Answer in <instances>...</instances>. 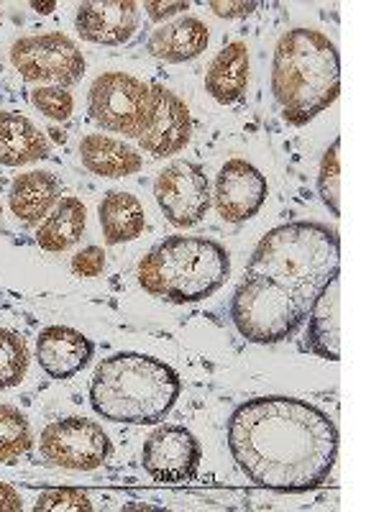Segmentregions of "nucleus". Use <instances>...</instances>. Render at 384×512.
I'll list each match as a JSON object with an SVG mask.
<instances>
[{"label": "nucleus", "instance_id": "obj_1", "mask_svg": "<svg viewBox=\"0 0 384 512\" xmlns=\"http://www.w3.org/2000/svg\"><path fill=\"white\" fill-rule=\"evenodd\" d=\"M228 448L241 472L272 492L300 495L331 477L338 428L313 402L285 395L241 402L228 420Z\"/></svg>", "mask_w": 384, "mask_h": 512}, {"label": "nucleus", "instance_id": "obj_2", "mask_svg": "<svg viewBox=\"0 0 384 512\" xmlns=\"http://www.w3.org/2000/svg\"><path fill=\"white\" fill-rule=\"evenodd\" d=\"M341 267V241L333 228L313 221L277 226L256 244L244 277L282 287L310 310L320 287Z\"/></svg>", "mask_w": 384, "mask_h": 512}, {"label": "nucleus", "instance_id": "obj_3", "mask_svg": "<svg viewBox=\"0 0 384 512\" xmlns=\"http://www.w3.org/2000/svg\"><path fill=\"white\" fill-rule=\"evenodd\" d=\"M272 93L290 126H305L328 111L341 93L336 44L315 29L282 34L274 47Z\"/></svg>", "mask_w": 384, "mask_h": 512}, {"label": "nucleus", "instance_id": "obj_4", "mask_svg": "<svg viewBox=\"0 0 384 512\" xmlns=\"http://www.w3.org/2000/svg\"><path fill=\"white\" fill-rule=\"evenodd\" d=\"M180 390V374L162 359L139 351H118L95 369L90 405L111 423L154 425L175 408Z\"/></svg>", "mask_w": 384, "mask_h": 512}, {"label": "nucleus", "instance_id": "obj_5", "mask_svg": "<svg viewBox=\"0 0 384 512\" xmlns=\"http://www.w3.org/2000/svg\"><path fill=\"white\" fill-rule=\"evenodd\" d=\"M228 274V249L205 236L164 239L139 262V285L144 292L172 305L208 300L226 285Z\"/></svg>", "mask_w": 384, "mask_h": 512}, {"label": "nucleus", "instance_id": "obj_6", "mask_svg": "<svg viewBox=\"0 0 384 512\" xmlns=\"http://www.w3.org/2000/svg\"><path fill=\"white\" fill-rule=\"evenodd\" d=\"M233 326L246 341L272 346L290 341L308 320V308L292 300L282 287L244 277L231 300Z\"/></svg>", "mask_w": 384, "mask_h": 512}, {"label": "nucleus", "instance_id": "obj_7", "mask_svg": "<svg viewBox=\"0 0 384 512\" xmlns=\"http://www.w3.org/2000/svg\"><path fill=\"white\" fill-rule=\"evenodd\" d=\"M88 113L103 131L139 139L152 118V85L126 72H103L90 85Z\"/></svg>", "mask_w": 384, "mask_h": 512}, {"label": "nucleus", "instance_id": "obj_8", "mask_svg": "<svg viewBox=\"0 0 384 512\" xmlns=\"http://www.w3.org/2000/svg\"><path fill=\"white\" fill-rule=\"evenodd\" d=\"M39 448L44 461L70 472H95L111 459V438L103 425L88 418H62L41 431Z\"/></svg>", "mask_w": 384, "mask_h": 512}, {"label": "nucleus", "instance_id": "obj_9", "mask_svg": "<svg viewBox=\"0 0 384 512\" xmlns=\"http://www.w3.org/2000/svg\"><path fill=\"white\" fill-rule=\"evenodd\" d=\"M11 64L29 82H54L70 88L85 75V57L80 47L62 31L24 36L11 47Z\"/></svg>", "mask_w": 384, "mask_h": 512}, {"label": "nucleus", "instance_id": "obj_10", "mask_svg": "<svg viewBox=\"0 0 384 512\" xmlns=\"http://www.w3.org/2000/svg\"><path fill=\"white\" fill-rule=\"evenodd\" d=\"M154 198L159 210L175 228L198 226L210 208V180L198 162L167 164L154 180Z\"/></svg>", "mask_w": 384, "mask_h": 512}, {"label": "nucleus", "instance_id": "obj_11", "mask_svg": "<svg viewBox=\"0 0 384 512\" xmlns=\"http://www.w3.org/2000/svg\"><path fill=\"white\" fill-rule=\"evenodd\" d=\"M203 461V446L185 425H159L144 441L141 464L144 472L162 484L190 482Z\"/></svg>", "mask_w": 384, "mask_h": 512}, {"label": "nucleus", "instance_id": "obj_12", "mask_svg": "<svg viewBox=\"0 0 384 512\" xmlns=\"http://www.w3.org/2000/svg\"><path fill=\"white\" fill-rule=\"evenodd\" d=\"M267 177L246 159H228L216 175V203L218 216L228 223H244L254 218L267 203Z\"/></svg>", "mask_w": 384, "mask_h": 512}, {"label": "nucleus", "instance_id": "obj_13", "mask_svg": "<svg viewBox=\"0 0 384 512\" xmlns=\"http://www.w3.org/2000/svg\"><path fill=\"white\" fill-rule=\"evenodd\" d=\"M190 139L192 118L185 100L177 98L164 85H152V118L139 136L141 149L157 159L175 157L190 144Z\"/></svg>", "mask_w": 384, "mask_h": 512}, {"label": "nucleus", "instance_id": "obj_14", "mask_svg": "<svg viewBox=\"0 0 384 512\" xmlns=\"http://www.w3.org/2000/svg\"><path fill=\"white\" fill-rule=\"evenodd\" d=\"M141 11L134 0H98L77 6L75 29L90 44L121 47L139 31Z\"/></svg>", "mask_w": 384, "mask_h": 512}, {"label": "nucleus", "instance_id": "obj_15", "mask_svg": "<svg viewBox=\"0 0 384 512\" xmlns=\"http://www.w3.org/2000/svg\"><path fill=\"white\" fill-rule=\"evenodd\" d=\"M93 341L70 326H49L36 338V361L52 379H72L93 359Z\"/></svg>", "mask_w": 384, "mask_h": 512}, {"label": "nucleus", "instance_id": "obj_16", "mask_svg": "<svg viewBox=\"0 0 384 512\" xmlns=\"http://www.w3.org/2000/svg\"><path fill=\"white\" fill-rule=\"evenodd\" d=\"M308 349L315 356L338 361L341 356V280L331 277L320 287L308 310Z\"/></svg>", "mask_w": 384, "mask_h": 512}, {"label": "nucleus", "instance_id": "obj_17", "mask_svg": "<svg viewBox=\"0 0 384 512\" xmlns=\"http://www.w3.org/2000/svg\"><path fill=\"white\" fill-rule=\"evenodd\" d=\"M59 195H62V182L57 180V175L34 169L11 182L8 205L24 226H39L49 216V210L59 203Z\"/></svg>", "mask_w": 384, "mask_h": 512}, {"label": "nucleus", "instance_id": "obj_18", "mask_svg": "<svg viewBox=\"0 0 384 512\" xmlns=\"http://www.w3.org/2000/svg\"><path fill=\"white\" fill-rule=\"evenodd\" d=\"M210 34L208 26L195 16H182L172 24H164L149 36L146 49L149 54L167 64H182L200 57L208 49Z\"/></svg>", "mask_w": 384, "mask_h": 512}, {"label": "nucleus", "instance_id": "obj_19", "mask_svg": "<svg viewBox=\"0 0 384 512\" xmlns=\"http://www.w3.org/2000/svg\"><path fill=\"white\" fill-rule=\"evenodd\" d=\"M49 157V141L34 121L21 113L0 111V164L26 167Z\"/></svg>", "mask_w": 384, "mask_h": 512}, {"label": "nucleus", "instance_id": "obj_20", "mask_svg": "<svg viewBox=\"0 0 384 512\" xmlns=\"http://www.w3.org/2000/svg\"><path fill=\"white\" fill-rule=\"evenodd\" d=\"M82 164L98 177H108V180H121V177L136 175L144 164L141 154L134 146H128L126 141L116 139V136L105 134H88L77 146Z\"/></svg>", "mask_w": 384, "mask_h": 512}, {"label": "nucleus", "instance_id": "obj_21", "mask_svg": "<svg viewBox=\"0 0 384 512\" xmlns=\"http://www.w3.org/2000/svg\"><path fill=\"white\" fill-rule=\"evenodd\" d=\"M249 85V49L244 41H231L205 72V90L221 105H233L244 98Z\"/></svg>", "mask_w": 384, "mask_h": 512}, {"label": "nucleus", "instance_id": "obj_22", "mask_svg": "<svg viewBox=\"0 0 384 512\" xmlns=\"http://www.w3.org/2000/svg\"><path fill=\"white\" fill-rule=\"evenodd\" d=\"M98 218L105 241L111 246L136 241L146 228L144 205L126 190L105 192V198L98 205Z\"/></svg>", "mask_w": 384, "mask_h": 512}, {"label": "nucleus", "instance_id": "obj_23", "mask_svg": "<svg viewBox=\"0 0 384 512\" xmlns=\"http://www.w3.org/2000/svg\"><path fill=\"white\" fill-rule=\"evenodd\" d=\"M88 226V210L77 198H59L36 231V244L49 254H62L82 239Z\"/></svg>", "mask_w": 384, "mask_h": 512}, {"label": "nucleus", "instance_id": "obj_24", "mask_svg": "<svg viewBox=\"0 0 384 512\" xmlns=\"http://www.w3.org/2000/svg\"><path fill=\"white\" fill-rule=\"evenodd\" d=\"M29 418L13 405H0V464H16L31 451Z\"/></svg>", "mask_w": 384, "mask_h": 512}, {"label": "nucleus", "instance_id": "obj_25", "mask_svg": "<svg viewBox=\"0 0 384 512\" xmlns=\"http://www.w3.org/2000/svg\"><path fill=\"white\" fill-rule=\"evenodd\" d=\"M29 346L18 333L0 328V390H11L29 374Z\"/></svg>", "mask_w": 384, "mask_h": 512}, {"label": "nucleus", "instance_id": "obj_26", "mask_svg": "<svg viewBox=\"0 0 384 512\" xmlns=\"http://www.w3.org/2000/svg\"><path fill=\"white\" fill-rule=\"evenodd\" d=\"M318 192L320 200L331 210V216H341V139L323 152L318 169Z\"/></svg>", "mask_w": 384, "mask_h": 512}, {"label": "nucleus", "instance_id": "obj_27", "mask_svg": "<svg viewBox=\"0 0 384 512\" xmlns=\"http://www.w3.org/2000/svg\"><path fill=\"white\" fill-rule=\"evenodd\" d=\"M31 103H34L36 111H41L52 121H67L75 111V98L67 88H59V85H39V88L31 90Z\"/></svg>", "mask_w": 384, "mask_h": 512}, {"label": "nucleus", "instance_id": "obj_28", "mask_svg": "<svg viewBox=\"0 0 384 512\" xmlns=\"http://www.w3.org/2000/svg\"><path fill=\"white\" fill-rule=\"evenodd\" d=\"M90 512L93 510V500L88 492L75 487H62V489H47L36 497L34 512Z\"/></svg>", "mask_w": 384, "mask_h": 512}, {"label": "nucleus", "instance_id": "obj_29", "mask_svg": "<svg viewBox=\"0 0 384 512\" xmlns=\"http://www.w3.org/2000/svg\"><path fill=\"white\" fill-rule=\"evenodd\" d=\"M105 251L100 246H85L72 256V274L75 277H85V280H95L105 272Z\"/></svg>", "mask_w": 384, "mask_h": 512}, {"label": "nucleus", "instance_id": "obj_30", "mask_svg": "<svg viewBox=\"0 0 384 512\" xmlns=\"http://www.w3.org/2000/svg\"><path fill=\"white\" fill-rule=\"evenodd\" d=\"M187 8H190V3H187V0H149V3H144L146 16L152 18L154 24H162V21H167V18L187 11Z\"/></svg>", "mask_w": 384, "mask_h": 512}, {"label": "nucleus", "instance_id": "obj_31", "mask_svg": "<svg viewBox=\"0 0 384 512\" xmlns=\"http://www.w3.org/2000/svg\"><path fill=\"white\" fill-rule=\"evenodd\" d=\"M208 8L216 13L218 18H244L251 16V13L259 8V3H256V0H249V3H246V0H236V3H233V0H210Z\"/></svg>", "mask_w": 384, "mask_h": 512}, {"label": "nucleus", "instance_id": "obj_32", "mask_svg": "<svg viewBox=\"0 0 384 512\" xmlns=\"http://www.w3.org/2000/svg\"><path fill=\"white\" fill-rule=\"evenodd\" d=\"M24 510V500L16 492V487H11L8 482H0V512H21Z\"/></svg>", "mask_w": 384, "mask_h": 512}, {"label": "nucleus", "instance_id": "obj_33", "mask_svg": "<svg viewBox=\"0 0 384 512\" xmlns=\"http://www.w3.org/2000/svg\"><path fill=\"white\" fill-rule=\"evenodd\" d=\"M31 8H34L36 13H44V16H49V13L57 8V3H31Z\"/></svg>", "mask_w": 384, "mask_h": 512}, {"label": "nucleus", "instance_id": "obj_34", "mask_svg": "<svg viewBox=\"0 0 384 512\" xmlns=\"http://www.w3.org/2000/svg\"><path fill=\"white\" fill-rule=\"evenodd\" d=\"M0 213H3V205H0Z\"/></svg>", "mask_w": 384, "mask_h": 512}]
</instances>
